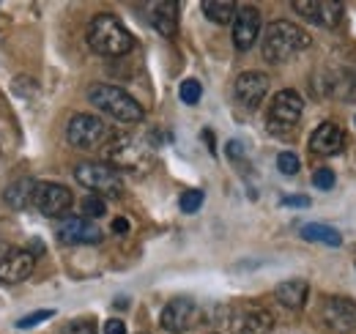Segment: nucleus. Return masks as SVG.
<instances>
[{
  "mask_svg": "<svg viewBox=\"0 0 356 334\" xmlns=\"http://www.w3.org/2000/svg\"><path fill=\"white\" fill-rule=\"evenodd\" d=\"M113 233H115V236L129 233V219H127V216H115V219H113Z\"/></svg>",
  "mask_w": 356,
  "mask_h": 334,
  "instance_id": "nucleus-32",
  "label": "nucleus"
},
{
  "mask_svg": "<svg viewBox=\"0 0 356 334\" xmlns=\"http://www.w3.org/2000/svg\"><path fill=\"white\" fill-rule=\"evenodd\" d=\"M74 198L72 192L63 186V184H55V181H36V192H33V206L42 211L44 216L55 219V216H63L66 211L72 209Z\"/></svg>",
  "mask_w": 356,
  "mask_h": 334,
  "instance_id": "nucleus-8",
  "label": "nucleus"
},
{
  "mask_svg": "<svg viewBox=\"0 0 356 334\" xmlns=\"http://www.w3.org/2000/svg\"><path fill=\"white\" fill-rule=\"evenodd\" d=\"M274 326V318L268 310L258 304H238L230 315V332L233 334H268Z\"/></svg>",
  "mask_w": 356,
  "mask_h": 334,
  "instance_id": "nucleus-12",
  "label": "nucleus"
},
{
  "mask_svg": "<svg viewBox=\"0 0 356 334\" xmlns=\"http://www.w3.org/2000/svg\"><path fill=\"white\" fill-rule=\"evenodd\" d=\"M203 200H206L203 189H186V192L178 198V206H181L184 214H195V211H200Z\"/></svg>",
  "mask_w": 356,
  "mask_h": 334,
  "instance_id": "nucleus-23",
  "label": "nucleus"
},
{
  "mask_svg": "<svg viewBox=\"0 0 356 334\" xmlns=\"http://www.w3.org/2000/svg\"><path fill=\"white\" fill-rule=\"evenodd\" d=\"M102 334H127V324H124L121 318H110V321L104 324Z\"/></svg>",
  "mask_w": 356,
  "mask_h": 334,
  "instance_id": "nucleus-30",
  "label": "nucleus"
},
{
  "mask_svg": "<svg viewBox=\"0 0 356 334\" xmlns=\"http://www.w3.org/2000/svg\"><path fill=\"white\" fill-rule=\"evenodd\" d=\"M261 36V11L255 6H238L233 19V44L238 52H247Z\"/></svg>",
  "mask_w": 356,
  "mask_h": 334,
  "instance_id": "nucleus-14",
  "label": "nucleus"
},
{
  "mask_svg": "<svg viewBox=\"0 0 356 334\" xmlns=\"http://www.w3.org/2000/svg\"><path fill=\"white\" fill-rule=\"evenodd\" d=\"M203 140H206V145H209V151H211V154H214V151H217V145H214V134H211V132H209V129H206V132H203Z\"/></svg>",
  "mask_w": 356,
  "mask_h": 334,
  "instance_id": "nucleus-34",
  "label": "nucleus"
},
{
  "mask_svg": "<svg viewBox=\"0 0 356 334\" xmlns=\"http://www.w3.org/2000/svg\"><path fill=\"white\" fill-rule=\"evenodd\" d=\"M291 6L307 22L321 25V28H337L343 19V11H346V6L340 0H293Z\"/></svg>",
  "mask_w": 356,
  "mask_h": 334,
  "instance_id": "nucleus-10",
  "label": "nucleus"
},
{
  "mask_svg": "<svg viewBox=\"0 0 356 334\" xmlns=\"http://www.w3.org/2000/svg\"><path fill=\"white\" fill-rule=\"evenodd\" d=\"M107 159L115 167L145 173L154 167V151L140 140V137H115L107 148Z\"/></svg>",
  "mask_w": 356,
  "mask_h": 334,
  "instance_id": "nucleus-5",
  "label": "nucleus"
},
{
  "mask_svg": "<svg viewBox=\"0 0 356 334\" xmlns=\"http://www.w3.org/2000/svg\"><path fill=\"white\" fill-rule=\"evenodd\" d=\"M36 266V257L33 252L28 250H14L8 255L0 257V283L3 285H17V283H25L31 277Z\"/></svg>",
  "mask_w": 356,
  "mask_h": 334,
  "instance_id": "nucleus-16",
  "label": "nucleus"
},
{
  "mask_svg": "<svg viewBox=\"0 0 356 334\" xmlns=\"http://www.w3.org/2000/svg\"><path fill=\"white\" fill-rule=\"evenodd\" d=\"M312 184H315L318 189H323V192H326V189H332V186H334V173H332L329 167H318V170L312 173Z\"/></svg>",
  "mask_w": 356,
  "mask_h": 334,
  "instance_id": "nucleus-28",
  "label": "nucleus"
},
{
  "mask_svg": "<svg viewBox=\"0 0 356 334\" xmlns=\"http://www.w3.org/2000/svg\"><path fill=\"white\" fill-rule=\"evenodd\" d=\"M343 145H346V134L334 124H321L310 134V151L318 157H334L343 151Z\"/></svg>",
  "mask_w": 356,
  "mask_h": 334,
  "instance_id": "nucleus-17",
  "label": "nucleus"
},
{
  "mask_svg": "<svg viewBox=\"0 0 356 334\" xmlns=\"http://www.w3.org/2000/svg\"><path fill=\"white\" fill-rule=\"evenodd\" d=\"M307 296H310V285L305 280H285L274 288V299L288 310H302L307 304Z\"/></svg>",
  "mask_w": 356,
  "mask_h": 334,
  "instance_id": "nucleus-18",
  "label": "nucleus"
},
{
  "mask_svg": "<svg viewBox=\"0 0 356 334\" xmlns=\"http://www.w3.org/2000/svg\"><path fill=\"white\" fill-rule=\"evenodd\" d=\"M227 157H230V159H238V157H241V143H238V140H230V143H227Z\"/></svg>",
  "mask_w": 356,
  "mask_h": 334,
  "instance_id": "nucleus-33",
  "label": "nucleus"
},
{
  "mask_svg": "<svg viewBox=\"0 0 356 334\" xmlns=\"http://www.w3.org/2000/svg\"><path fill=\"white\" fill-rule=\"evenodd\" d=\"M52 315H55V310H36V312L19 318V321H17V329H33V326H39V324L49 321Z\"/></svg>",
  "mask_w": 356,
  "mask_h": 334,
  "instance_id": "nucleus-26",
  "label": "nucleus"
},
{
  "mask_svg": "<svg viewBox=\"0 0 356 334\" xmlns=\"http://www.w3.org/2000/svg\"><path fill=\"white\" fill-rule=\"evenodd\" d=\"M310 44L312 36L307 31H302L299 25H293L288 19H274L264 31L261 52L268 63H285V61L296 58L299 52H305Z\"/></svg>",
  "mask_w": 356,
  "mask_h": 334,
  "instance_id": "nucleus-1",
  "label": "nucleus"
},
{
  "mask_svg": "<svg viewBox=\"0 0 356 334\" xmlns=\"http://www.w3.org/2000/svg\"><path fill=\"white\" fill-rule=\"evenodd\" d=\"M238 6L233 0H203V14L214 22V25H230L236 19Z\"/></svg>",
  "mask_w": 356,
  "mask_h": 334,
  "instance_id": "nucleus-22",
  "label": "nucleus"
},
{
  "mask_svg": "<svg viewBox=\"0 0 356 334\" xmlns=\"http://www.w3.org/2000/svg\"><path fill=\"white\" fill-rule=\"evenodd\" d=\"M33 192H36V181H33V178H19V181L8 184V189L3 192V200H6L11 209L22 211L33 203Z\"/></svg>",
  "mask_w": 356,
  "mask_h": 334,
  "instance_id": "nucleus-20",
  "label": "nucleus"
},
{
  "mask_svg": "<svg viewBox=\"0 0 356 334\" xmlns=\"http://www.w3.org/2000/svg\"><path fill=\"white\" fill-rule=\"evenodd\" d=\"M88 102L102 110L104 116H110L113 121L118 124H140L145 110L140 107V102L132 99L124 88H115V85H107V83H96L88 88Z\"/></svg>",
  "mask_w": 356,
  "mask_h": 334,
  "instance_id": "nucleus-3",
  "label": "nucleus"
},
{
  "mask_svg": "<svg viewBox=\"0 0 356 334\" xmlns=\"http://www.w3.org/2000/svg\"><path fill=\"white\" fill-rule=\"evenodd\" d=\"M74 178H77V184L96 192L99 198H118L124 192V181H121L118 170L113 165H104V162H80L74 167Z\"/></svg>",
  "mask_w": 356,
  "mask_h": 334,
  "instance_id": "nucleus-4",
  "label": "nucleus"
},
{
  "mask_svg": "<svg viewBox=\"0 0 356 334\" xmlns=\"http://www.w3.org/2000/svg\"><path fill=\"white\" fill-rule=\"evenodd\" d=\"M233 93H236V102H238L241 107L258 110L261 102L266 99V93H268V77L264 72H244V74H238Z\"/></svg>",
  "mask_w": 356,
  "mask_h": 334,
  "instance_id": "nucleus-15",
  "label": "nucleus"
},
{
  "mask_svg": "<svg viewBox=\"0 0 356 334\" xmlns=\"http://www.w3.org/2000/svg\"><path fill=\"white\" fill-rule=\"evenodd\" d=\"M88 47L96 55H104V58H121L127 52H132L134 39L132 33L124 28V22L113 14H96L88 22Z\"/></svg>",
  "mask_w": 356,
  "mask_h": 334,
  "instance_id": "nucleus-2",
  "label": "nucleus"
},
{
  "mask_svg": "<svg viewBox=\"0 0 356 334\" xmlns=\"http://www.w3.org/2000/svg\"><path fill=\"white\" fill-rule=\"evenodd\" d=\"M151 25L162 36H176L178 31V3L176 0H162L151 6Z\"/></svg>",
  "mask_w": 356,
  "mask_h": 334,
  "instance_id": "nucleus-19",
  "label": "nucleus"
},
{
  "mask_svg": "<svg viewBox=\"0 0 356 334\" xmlns=\"http://www.w3.org/2000/svg\"><path fill=\"white\" fill-rule=\"evenodd\" d=\"M107 214V203H104V198H99V195H88V198H83V216L86 219H99V216H104Z\"/></svg>",
  "mask_w": 356,
  "mask_h": 334,
  "instance_id": "nucleus-24",
  "label": "nucleus"
},
{
  "mask_svg": "<svg viewBox=\"0 0 356 334\" xmlns=\"http://www.w3.org/2000/svg\"><path fill=\"white\" fill-rule=\"evenodd\" d=\"M302 113H305V99L291 88L280 90L268 107V132L271 134H288L291 129H296Z\"/></svg>",
  "mask_w": 356,
  "mask_h": 334,
  "instance_id": "nucleus-6",
  "label": "nucleus"
},
{
  "mask_svg": "<svg viewBox=\"0 0 356 334\" xmlns=\"http://www.w3.org/2000/svg\"><path fill=\"white\" fill-rule=\"evenodd\" d=\"M280 203L288 206V209H307L310 206V198L307 195H285Z\"/></svg>",
  "mask_w": 356,
  "mask_h": 334,
  "instance_id": "nucleus-29",
  "label": "nucleus"
},
{
  "mask_svg": "<svg viewBox=\"0 0 356 334\" xmlns=\"http://www.w3.org/2000/svg\"><path fill=\"white\" fill-rule=\"evenodd\" d=\"M277 167H280V173H285V175H296L302 162H299V157H296L293 151H282V154L277 157Z\"/></svg>",
  "mask_w": 356,
  "mask_h": 334,
  "instance_id": "nucleus-27",
  "label": "nucleus"
},
{
  "mask_svg": "<svg viewBox=\"0 0 356 334\" xmlns=\"http://www.w3.org/2000/svg\"><path fill=\"white\" fill-rule=\"evenodd\" d=\"M178 96H181L184 104H197L200 96H203V85L197 83V80H184L181 88H178Z\"/></svg>",
  "mask_w": 356,
  "mask_h": 334,
  "instance_id": "nucleus-25",
  "label": "nucleus"
},
{
  "mask_svg": "<svg viewBox=\"0 0 356 334\" xmlns=\"http://www.w3.org/2000/svg\"><path fill=\"white\" fill-rule=\"evenodd\" d=\"M110 137V129L104 126L102 118H96V116H88V113H77L69 126H66V140L74 145V148H80V151H93V148H99L104 140Z\"/></svg>",
  "mask_w": 356,
  "mask_h": 334,
  "instance_id": "nucleus-7",
  "label": "nucleus"
},
{
  "mask_svg": "<svg viewBox=\"0 0 356 334\" xmlns=\"http://www.w3.org/2000/svg\"><path fill=\"white\" fill-rule=\"evenodd\" d=\"M302 239L305 241H315V244H326V247H340L343 244V236L329 228V225H321V222H310L302 228Z\"/></svg>",
  "mask_w": 356,
  "mask_h": 334,
  "instance_id": "nucleus-21",
  "label": "nucleus"
},
{
  "mask_svg": "<svg viewBox=\"0 0 356 334\" xmlns=\"http://www.w3.org/2000/svg\"><path fill=\"white\" fill-rule=\"evenodd\" d=\"M321 315L332 332L346 334L356 329V301L346 296H326L321 304Z\"/></svg>",
  "mask_w": 356,
  "mask_h": 334,
  "instance_id": "nucleus-9",
  "label": "nucleus"
},
{
  "mask_svg": "<svg viewBox=\"0 0 356 334\" xmlns=\"http://www.w3.org/2000/svg\"><path fill=\"white\" fill-rule=\"evenodd\" d=\"M195 321H197V304H195V299H189V296H176V299H170V301L165 304L162 315H159L162 329L173 334H181V332H186V329H192Z\"/></svg>",
  "mask_w": 356,
  "mask_h": 334,
  "instance_id": "nucleus-11",
  "label": "nucleus"
},
{
  "mask_svg": "<svg viewBox=\"0 0 356 334\" xmlns=\"http://www.w3.org/2000/svg\"><path fill=\"white\" fill-rule=\"evenodd\" d=\"M58 241L66 244V247L99 244L102 241V230L96 228V222H90L86 216H66L58 225Z\"/></svg>",
  "mask_w": 356,
  "mask_h": 334,
  "instance_id": "nucleus-13",
  "label": "nucleus"
},
{
  "mask_svg": "<svg viewBox=\"0 0 356 334\" xmlns=\"http://www.w3.org/2000/svg\"><path fill=\"white\" fill-rule=\"evenodd\" d=\"M66 334H96V332H93V326H90V324L77 321V324H69V326H66Z\"/></svg>",
  "mask_w": 356,
  "mask_h": 334,
  "instance_id": "nucleus-31",
  "label": "nucleus"
}]
</instances>
